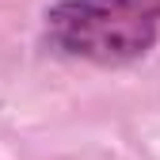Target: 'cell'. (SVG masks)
Here are the masks:
<instances>
[{"label": "cell", "mask_w": 160, "mask_h": 160, "mask_svg": "<svg viewBox=\"0 0 160 160\" xmlns=\"http://www.w3.org/2000/svg\"><path fill=\"white\" fill-rule=\"evenodd\" d=\"M42 38L69 61L126 69L160 42V0H53Z\"/></svg>", "instance_id": "1"}]
</instances>
